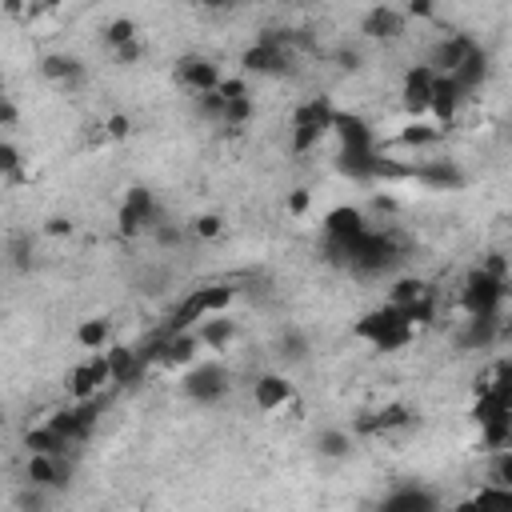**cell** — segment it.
I'll return each mask as SVG.
<instances>
[{
	"instance_id": "6da1fadb",
	"label": "cell",
	"mask_w": 512,
	"mask_h": 512,
	"mask_svg": "<svg viewBox=\"0 0 512 512\" xmlns=\"http://www.w3.org/2000/svg\"><path fill=\"white\" fill-rule=\"evenodd\" d=\"M352 336L364 340V344H372L376 352H400V348L412 344L416 328L408 324V316H404L396 304L384 300L380 308H368V312L352 324Z\"/></svg>"
},
{
	"instance_id": "7a4b0ae2",
	"label": "cell",
	"mask_w": 512,
	"mask_h": 512,
	"mask_svg": "<svg viewBox=\"0 0 512 512\" xmlns=\"http://www.w3.org/2000/svg\"><path fill=\"white\" fill-rule=\"evenodd\" d=\"M332 120H336V108L328 96H312V100L296 104L292 124H288V152L308 156L324 136H332Z\"/></svg>"
},
{
	"instance_id": "3957f363",
	"label": "cell",
	"mask_w": 512,
	"mask_h": 512,
	"mask_svg": "<svg viewBox=\"0 0 512 512\" xmlns=\"http://www.w3.org/2000/svg\"><path fill=\"white\" fill-rule=\"evenodd\" d=\"M232 300H236V288H232V284H200V288H192V292L176 304L168 332H192L196 324H204V320H212V316H224Z\"/></svg>"
},
{
	"instance_id": "277c9868",
	"label": "cell",
	"mask_w": 512,
	"mask_h": 512,
	"mask_svg": "<svg viewBox=\"0 0 512 512\" xmlns=\"http://www.w3.org/2000/svg\"><path fill=\"white\" fill-rule=\"evenodd\" d=\"M292 68V48L284 32H260L244 52H240V72L244 76H284Z\"/></svg>"
},
{
	"instance_id": "5b68a950",
	"label": "cell",
	"mask_w": 512,
	"mask_h": 512,
	"mask_svg": "<svg viewBox=\"0 0 512 512\" xmlns=\"http://www.w3.org/2000/svg\"><path fill=\"white\" fill-rule=\"evenodd\" d=\"M504 296H508V280L496 276V272H488V268L480 264V268H472V272L464 276L460 308H464V316H500Z\"/></svg>"
},
{
	"instance_id": "8992f818",
	"label": "cell",
	"mask_w": 512,
	"mask_h": 512,
	"mask_svg": "<svg viewBox=\"0 0 512 512\" xmlns=\"http://www.w3.org/2000/svg\"><path fill=\"white\" fill-rule=\"evenodd\" d=\"M160 220H164V216H160L156 192H152V188H144V184H132V188L124 192V200H120L116 232H120V236H128V240H136V236H144V232H156V224H160Z\"/></svg>"
},
{
	"instance_id": "52a82bcc",
	"label": "cell",
	"mask_w": 512,
	"mask_h": 512,
	"mask_svg": "<svg viewBox=\"0 0 512 512\" xmlns=\"http://www.w3.org/2000/svg\"><path fill=\"white\" fill-rule=\"evenodd\" d=\"M180 388H184V396H188L192 404L212 408V404H220V400L232 392V372H228L220 360H196V364H188Z\"/></svg>"
},
{
	"instance_id": "ba28073f",
	"label": "cell",
	"mask_w": 512,
	"mask_h": 512,
	"mask_svg": "<svg viewBox=\"0 0 512 512\" xmlns=\"http://www.w3.org/2000/svg\"><path fill=\"white\" fill-rule=\"evenodd\" d=\"M320 232H324V240H328L332 252H344V248H352V244L368 232V216H364V208H356V204H336V208L324 212Z\"/></svg>"
},
{
	"instance_id": "9c48e42d",
	"label": "cell",
	"mask_w": 512,
	"mask_h": 512,
	"mask_svg": "<svg viewBox=\"0 0 512 512\" xmlns=\"http://www.w3.org/2000/svg\"><path fill=\"white\" fill-rule=\"evenodd\" d=\"M172 76H176V84H180L184 92H192V96L216 92V88L224 84L220 64H216L212 56H204V52H184V56L172 64Z\"/></svg>"
},
{
	"instance_id": "30bf717a",
	"label": "cell",
	"mask_w": 512,
	"mask_h": 512,
	"mask_svg": "<svg viewBox=\"0 0 512 512\" xmlns=\"http://www.w3.org/2000/svg\"><path fill=\"white\" fill-rule=\"evenodd\" d=\"M112 384V364H108V352H88L72 372H68V396L76 404L84 400H96V392H104Z\"/></svg>"
},
{
	"instance_id": "8fae6325",
	"label": "cell",
	"mask_w": 512,
	"mask_h": 512,
	"mask_svg": "<svg viewBox=\"0 0 512 512\" xmlns=\"http://www.w3.org/2000/svg\"><path fill=\"white\" fill-rule=\"evenodd\" d=\"M432 92H436V72L428 64H412L400 80V104L408 120H424L432 112Z\"/></svg>"
},
{
	"instance_id": "7c38bea8",
	"label": "cell",
	"mask_w": 512,
	"mask_h": 512,
	"mask_svg": "<svg viewBox=\"0 0 512 512\" xmlns=\"http://www.w3.org/2000/svg\"><path fill=\"white\" fill-rule=\"evenodd\" d=\"M332 136L340 140V152H348V156H368V152H376V132H372V124H368L364 116H356V112H340V108H336Z\"/></svg>"
},
{
	"instance_id": "4fadbf2b",
	"label": "cell",
	"mask_w": 512,
	"mask_h": 512,
	"mask_svg": "<svg viewBox=\"0 0 512 512\" xmlns=\"http://www.w3.org/2000/svg\"><path fill=\"white\" fill-rule=\"evenodd\" d=\"M476 48H480V40H472V36H464V32H452V36H444V40L432 44V52H428L424 64H428L436 76H452Z\"/></svg>"
},
{
	"instance_id": "5bb4252c",
	"label": "cell",
	"mask_w": 512,
	"mask_h": 512,
	"mask_svg": "<svg viewBox=\"0 0 512 512\" xmlns=\"http://www.w3.org/2000/svg\"><path fill=\"white\" fill-rule=\"evenodd\" d=\"M68 476H72V468H68L64 456H28L24 460V484H32L40 492L68 488Z\"/></svg>"
},
{
	"instance_id": "9a60e30c",
	"label": "cell",
	"mask_w": 512,
	"mask_h": 512,
	"mask_svg": "<svg viewBox=\"0 0 512 512\" xmlns=\"http://www.w3.org/2000/svg\"><path fill=\"white\" fill-rule=\"evenodd\" d=\"M376 512H440V496L428 484H400L376 504Z\"/></svg>"
},
{
	"instance_id": "2e32d148",
	"label": "cell",
	"mask_w": 512,
	"mask_h": 512,
	"mask_svg": "<svg viewBox=\"0 0 512 512\" xmlns=\"http://www.w3.org/2000/svg\"><path fill=\"white\" fill-rule=\"evenodd\" d=\"M404 32H408V16L404 8H392V4H376L360 20V36L368 40H400Z\"/></svg>"
},
{
	"instance_id": "e0dca14e",
	"label": "cell",
	"mask_w": 512,
	"mask_h": 512,
	"mask_svg": "<svg viewBox=\"0 0 512 512\" xmlns=\"http://www.w3.org/2000/svg\"><path fill=\"white\" fill-rule=\"evenodd\" d=\"M292 396H296V384H292L284 372H260V376L252 380V404H256V412H276V408H284Z\"/></svg>"
},
{
	"instance_id": "ac0fdd59",
	"label": "cell",
	"mask_w": 512,
	"mask_h": 512,
	"mask_svg": "<svg viewBox=\"0 0 512 512\" xmlns=\"http://www.w3.org/2000/svg\"><path fill=\"white\" fill-rule=\"evenodd\" d=\"M40 76L60 88H76V84H84L88 68L76 52H48V56H40Z\"/></svg>"
},
{
	"instance_id": "d6986e66",
	"label": "cell",
	"mask_w": 512,
	"mask_h": 512,
	"mask_svg": "<svg viewBox=\"0 0 512 512\" xmlns=\"http://www.w3.org/2000/svg\"><path fill=\"white\" fill-rule=\"evenodd\" d=\"M464 104H468V96L456 88V80H452V76H436V92H432V112H428V120L448 132Z\"/></svg>"
},
{
	"instance_id": "ffe728a7",
	"label": "cell",
	"mask_w": 512,
	"mask_h": 512,
	"mask_svg": "<svg viewBox=\"0 0 512 512\" xmlns=\"http://www.w3.org/2000/svg\"><path fill=\"white\" fill-rule=\"evenodd\" d=\"M108 364H112V384L116 388L140 384V376L148 372V356L140 348H128V344H112L108 348Z\"/></svg>"
},
{
	"instance_id": "44dd1931",
	"label": "cell",
	"mask_w": 512,
	"mask_h": 512,
	"mask_svg": "<svg viewBox=\"0 0 512 512\" xmlns=\"http://www.w3.org/2000/svg\"><path fill=\"white\" fill-rule=\"evenodd\" d=\"M408 176H416L420 184H428V188H436V192H452V188H464V172H460V164L456 160H424V164H416V168H408Z\"/></svg>"
},
{
	"instance_id": "7402d4cb",
	"label": "cell",
	"mask_w": 512,
	"mask_h": 512,
	"mask_svg": "<svg viewBox=\"0 0 512 512\" xmlns=\"http://www.w3.org/2000/svg\"><path fill=\"white\" fill-rule=\"evenodd\" d=\"M448 512H512V488H504V484H480L472 496L456 500Z\"/></svg>"
},
{
	"instance_id": "603a6c76",
	"label": "cell",
	"mask_w": 512,
	"mask_h": 512,
	"mask_svg": "<svg viewBox=\"0 0 512 512\" xmlns=\"http://www.w3.org/2000/svg\"><path fill=\"white\" fill-rule=\"evenodd\" d=\"M412 424V408L408 404H384L380 412H372V416H364L360 424H356V432H364V436H380V432H396V428H408Z\"/></svg>"
},
{
	"instance_id": "cb8c5ba5",
	"label": "cell",
	"mask_w": 512,
	"mask_h": 512,
	"mask_svg": "<svg viewBox=\"0 0 512 512\" xmlns=\"http://www.w3.org/2000/svg\"><path fill=\"white\" fill-rule=\"evenodd\" d=\"M488 68H492V64H488V52H484V48H476V52H472V56H468V60H464L456 72H452V80H456V88H460V92L472 100V96L484 88Z\"/></svg>"
},
{
	"instance_id": "d4e9b609",
	"label": "cell",
	"mask_w": 512,
	"mask_h": 512,
	"mask_svg": "<svg viewBox=\"0 0 512 512\" xmlns=\"http://www.w3.org/2000/svg\"><path fill=\"white\" fill-rule=\"evenodd\" d=\"M500 340V316H468L464 332L456 336L460 348H492Z\"/></svg>"
},
{
	"instance_id": "484cf974",
	"label": "cell",
	"mask_w": 512,
	"mask_h": 512,
	"mask_svg": "<svg viewBox=\"0 0 512 512\" xmlns=\"http://www.w3.org/2000/svg\"><path fill=\"white\" fill-rule=\"evenodd\" d=\"M72 444L60 436V432H52L48 424H36V428H28L24 432V452L28 456H64Z\"/></svg>"
},
{
	"instance_id": "4316f807",
	"label": "cell",
	"mask_w": 512,
	"mask_h": 512,
	"mask_svg": "<svg viewBox=\"0 0 512 512\" xmlns=\"http://www.w3.org/2000/svg\"><path fill=\"white\" fill-rule=\"evenodd\" d=\"M440 140H444V128L432 124L428 116H424V120H408V124L396 132V144H404V148H432V144H440Z\"/></svg>"
},
{
	"instance_id": "83f0119b",
	"label": "cell",
	"mask_w": 512,
	"mask_h": 512,
	"mask_svg": "<svg viewBox=\"0 0 512 512\" xmlns=\"http://www.w3.org/2000/svg\"><path fill=\"white\" fill-rule=\"evenodd\" d=\"M108 340H112V320L104 316H88L76 324V344L84 352H108Z\"/></svg>"
},
{
	"instance_id": "f1b7e54d",
	"label": "cell",
	"mask_w": 512,
	"mask_h": 512,
	"mask_svg": "<svg viewBox=\"0 0 512 512\" xmlns=\"http://www.w3.org/2000/svg\"><path fill=\"white\" fill-rule=\"evenodd\" d=\"M196 336H200L204 348H212V352H228V344L236 340V320H228V316H212V320L196 324Z\"/></svg>"
},
{
	"instance_id": "f546056e",
	"label": "cell",
	"mask_w": 512,
	"mask_h": 512,
	"mask_svg": "<svg viewBox=\"0 0 512 512\" xmlns=\"http://www.w3.org/2000/svg\"><path fill=\"white\" fill-rule=\"evenodd\" d=\"M352 444H356V436H352L348 428H320V432H316V452H320L324 460H344V456H352Z\"/></svg>"
},
{
	"instance_id": "4dcf8cb0",
	"label": "cell",
	"mask_w": 512,
	"mask_h": 512,
	"mask_svg": "<svg viewBox=\"0 0 512 512\" xmlns=\"http://www.w3.org/2000/svg\"><path fill=\"white\" fill-rule=\"evenodd\" d=\"M308 336L300 332V328H284L280 332V340H276V356L284 360V364H304L308 360Z\"/></svg>"
},
{
	"instance_id": "1f68e13d",
	"label": "cell",
	"mask_w": 512,
	"mask_h": 512,
	"mask_svg": "<svg viewBox=\"0 0 512 512\" xmlns=\"http://www.w3.org/2000/svg\"><path fill=\"white\" fill-rule=\"evenodd\" d=\"M104 44H108L112 52L136 44V20H132V16H112V20L104 24Z\"/></svg>"
},
{
	"instance_id": "d6a6232c",
	"label": "cell",
	"mask_w": 512,
	"mask_h": 512,
	"mask_svg": "<svg viewBox=\"0 0 512 512\" xmlns=\"http://www.w3.org/2000/svg\"><path fill=\"white\" fill-rule=\"evenodd\" d=\"M424 292H428V280H420V276H400V280L388 288V304L408 308V304H416Z\"/></svg>"
},
{
	"instance_id": "836d02e7",
	"label": "cell",
	"mask_w": 512,
	"mask_h": 512,
	"mask_svg": "<svg viewBox=\"0 0 512 512\" xmlns=\"http://www.w3.org/2000/svg\"><path fill=\"white\" fill-rule=\"evenodd\" d=\"M188 232L196 240H216V236H224V216L220 212H200V216L188 220Z\"/></svg>"
},
{
	"instance_id": "e575fe53",
	"label": "cell",
	"mask_w": 512,
	"mask_h": 512,
	"mask_svg": "<svg viewBox=\"0 0 512 512\" xmlns=\"http://www.w3.org/2000/svg\"><path fill=\"white\" fill-rule=\"evenodd\" d=\"M188 236H192V232H188V228H180V224H172V220H160V224H156V232H152L156 248H164V252L180 248V244H184Z\"/></svg>"
},
{
	"instance_id": "d590c367",
	"label": "cell",
	"mask_w": 512,
	"mask_h": 512,
	"mask_svg": "<svg viewBox=\"0 0 512 512\" xmlns=\"http://www.w3.org/2000/svg\"><path fill=\"white\" fill-rule=\"evenodd\" d=\"M488 484H504V488H512V448L492 452V460H488Z\"/></svg>"
},
{
	"instance_id": "8d00e7d4",
	"label": "cell",
	"mask_w": 512,
	"mask_h": 512,
	"mask_svg": "<svg viewBox=\"0 0 512 512\" xmlns=\"http://www.w3.org/2000/svg\"><path fill=\"white\" fill-rule=\"evenodd\" d=\"M252 96H240V100H224V128H244L252 120Z\"/></svg>"
},
{
	"instance_id": "74e56055",
	"label": "cell",
	"mask_w": 512,
	"mask_h": 512,
	"mask_svg": "<svg viewBox=\"0 0 512 512\" xmlns=\"http://www.w3.org/2000/svg\"><path fill=\"white\" fill-rule=\"evenodd\" d=\"M20 168H24L20 148H16L12 140H0V172H4L8 180H20Z\"/></svg>"
},
{
	"instance_id": "f35d334b",
	"label": "cell",
	"mask_w": 512,
	"mask_h": 512,
	"mask_svg": "<svg viewBox=\"0 0 512 512\" xmlns=\"http://www.w3.org/2000/svg\"><path fill=\"white\" fill-rule=\"evenodd\" d=\"M196 112H200L204 120H212V124H224V96H220V92L196 96Z\"/></svg>"
},
{
	"instance_id": "ab89813d",
	"label": "cell",
	"mask_w": 512,
	"mask_h": 512,
	"mask_svg": "<svg viewBox=\"0 0 512 512\" xmlns=\"http://www.w3.org/2000/svg\"><path fill=\"white\" fill-rule=\"evenodd\" d=\"M308 204H312L308 188H292V192H288V212H292V216H304V212H308Z\"/></svg>"
},
{
	"instance_id": "60d3db41",
	"label": "cell",
	"mask_w": 512,
	"mask_h": 512,
	"mask_svg": "<svg viewBox=\"0 0 512 512\" xmlns=\"http://www.w3.org/2000/svg\"><path fill=\"white\" fill-rule=\"evenodd\" d=\"M404 16H408V20H432V16H436V4H428V0H412V4L404 8Z\"/></svg>"
},
{
	"instance_id": "b9f144b4",
	"label": "cell",
	"mask_w": 512,
	"mask_h": 512,
	"mask_svg": "<svg viewBox=\"0 0 512 512\" xmlns=\"http://www.w3.org/2000/svg\"><path fill=\"white\" fill-rule=\"evenodd\" d=\"M104 128H108V136H112V140H124L132 124H128V116H108V124H104Z\"/></svg>"
},
{
	"instance_id": "7bdbcfd3",
	"label": "cell",
	"mask_w": 512,
	"mask_h": 512,
	"mask_svg": "<svg viewBox=\"0 0 512 512\" xmlns=\"http://www.w3.org/2000/svg\"><path fill=\"white\" fill-rule=\"evenodd\" d=\"M44 232H48V236H68V232H72V220H68V216H52V220L44 224Z\"/></svg>"
},
{
	"instance_id": "ee69618b",
	"label": "cell",
	"mask_w": 512,
	"mask_h": 512,
	"mask_svg": "<svg viewBox=\"0 0 512 512\" xmlns=\"http://www.w3.org/2000/svg\"><path fill=\"white\" fill-rule=\"evenodd\" d=\"M0 124H4V128H16V104H12L8 96L0 100Z\"/></svg>"
},
{
	"instance_id": "f6af8a7d",
	"label": "cell",
	"mask_w": 512,
	"mask_h": 512,
	"mask_svg": "<svg viewBox=\"0 0 512 512\" xmlns=\"http://www.w3.org/2000/svg\"><path fill=\"white\" fill-rule=\"evenodd\" d=\"M116 60H120V64H136V60H140V44H128V48H120V52H116Z\"/></svg>"
},
{
	"instance_id": "bcb514c9",
	"label": "cell",
	"mask_w": 512,
	"mask_h": 512,
	"mask_svg": "<svg viewBox=\"0 0 512 512\" xmlns=\"http://www.w3.org/2000/svg\"><path fill=\"white\" fill-rule=\"evenodd\" d=\"M40 512H44V508H40Z\"/></svg>"
}]
</instances>
